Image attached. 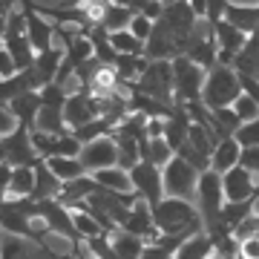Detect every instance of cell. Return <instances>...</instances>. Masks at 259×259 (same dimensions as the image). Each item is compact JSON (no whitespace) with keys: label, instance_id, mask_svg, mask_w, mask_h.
Instances as JSON below:
<instances>
[{"label":"cell","instance_id":"obj_1","mask_svg":"<svg viewBox=\"0 0 259 259\" xmlns=\"http://www.w3.org/2000/svg\"><path fill=\"white\" fill-rule=\"evenodd\" d=\"M153 222H156V231L158 233H167V236L204 231L202 216H199V207H196L193 202H185V199H170V196H167L161 204L153 207Z\"/></svg>","mask_w":259,"mask_h":259},{"label":"cell","instance_id":"obj_2","mask_svg":"<svg viewBox=\"0 0 259 259\" xmlns=\"http://www.w3.org/2000/svg\"><path fill=\"white\" fill-rule=\"evenodd\" d=\"M37 222V202L32 196L26 199H6L0 204V231H6L9 236L29 242H44V231L47 228H35Z\"/></svg>","mask_w":259,"mask_h":259},{"label":"cell","instance_id":"obj_3","mask_svg":"<svg viewBox=\"0 0 259 259\" xmlns=\"http://www.w3.org/2000/svg\"><path fill=\"white\" fill-rule=\"evenodd\" d=\"M225 187H222V176L213 173V170H204L199 176V190H196V207H199V216H202L204 233H216L222 231V207H225Z\"/></svg>","mask_w":259,"mask_h":259},{"label":"cell","instance_id":"obj_4","mask_svg":"<svg viewBox=\"0 0 259 259\" xmlns=\"http://www.w3.org/2000/svg\"><path fill=\"white\" fill-rule=\"evenodd\" d=\"M239 95H242V81H239V72H236L233 66L216 64L210 72H207L204 93H202V104L207 107V110H225V107H233Z\"/></svg>","mask_w":259,"mask_h":259},{"label":"cell","instance_id":"obj_5","mask_svg":"<svg viewBox=\"0 0 259 259\" xmlns=\"http://www.w3.org/2000/svg\"><path fill=\"white\" fill-rule=\"evenodd\" d=\"M124 87V83H121ZM127 93H141L147 98H156L161 104H176V90H173V61H150L147 72L136 83L124 87Z\"/></svg>","mask_w":259,"mask_h":259},{"label":"cell","instance_id":"obj_6","mask_svg":"<svg viewBox=\"0 0 259 259\" xmlns=\"http://www.w3.org/2000/svg\"><path fill=\"white\" fill-rule=\"evenodd\" d=\"M207 69L193 64L190 58L179 55L173 58V90H176V104H193L202 101Z\"/></svg>","mask_w":259,"mask_h":259},{"label":"cell","instance_id":"obj_7","mask_svg":"<svg viewBox=\"0 0 259 259\" xmlns=\"http://www.w3.org/2000/svg\"><path fill=\"white\" fill-rule=\"evenodd\" d=\"M0 44L9 49V55H12V61H15V66H18V72H26V69L35 66L37 52H35V47H32V40H29V35H26V20H23V12L20 9L12 12L6 35H3Z\"/></svg>","mask_w":259,"mask_h":259},{"label":"cell","instance_id":"obj_8","mask_svg":"<svg viewBox=\"0 0 259 259\" xmlns=\"http://www.w3.org/2000/svg\"><path fill=\"white\" fill-rule=\"evenodd\" d=\"M164 176V193L170 199H185V202H193L196 190H199V170H196L190 161H185L182 156H173V161L161 170Z\"/></svg>","mask_w":259,"mask_h":259},{"label":"cell","instance_id":"obj_9","mask_svg":"<svg viewBox=\"0 0 259 259\" xmlns=\"http://www.w3.org/2000/svg\"><path fill=\"white\" fill-rule=\"evenodd\" d=\"M37 219L44 222L49 233H58L64 236L66 242H72V248L83 245L81 233L75 228V219H72V210L66 207L61 199H47V202H37Z\"/></svg>","mask_w":259,"mask_h":259},{"label":"cell","instance_id":"obj_10","mask_svg":"<svg viewBox=\"0 0 259 259\" xmlns=\"http://www.w3.org/2000/svg\"><path fill=\"white\" fill-rule=\"evenodd\" d=\"M130 182H133V193L139 196L141 202H147L150 210L167 199L161 167L150 164V161H139V164L133 167V170H130Z\"/></svg>","mask_w":259,"mask_h":259},{"label":"cell","instance_id":"obj_11","mask_svg":"<svg viewBox=\"0 0 259 259\" xmlns=\"http://www.w3.org/2000/svg\"><path fill=\"white\" fill-rule=\"evenodd\" d=\"M64 118L69 124V130H78L83 124H90V121L101 118V104L90 90H75L64 107Z\"/></svg>","mask_w":259,"mask_h":259},{"label":"cell","instance_id":"obj_12","mask_svg":"<svg viewBox=\"0 0 259 259\" xmlns=\"http://www.w3.org/2000/svg\"><path fill=\"white\" fill-rule=\"evenodd\" d=\"M78 158H81V164L87 167V173H98V170L118 167V147H115V139H112V136H104V139H95V141H90V144H83Z\"/></svg>","mask_w":259,"mask_h":259},{"label":"cell","instance_id":"obj_13","mask_svg":"<svg viewBox=\"0 0 259 259\" xmlns=\"http://www.w3.org/2000/svg\"><path fill=\"white\" fill-rule=\"evenodd\" d=\"M158 20H164L167 26H170V32L179 37V44H182L187 35H193L196 26L202 23V20L196 18L190 0H173V3H164V15H161Z\"/></svg>","mask_w":259,"mask_h":259},{"label":"cell","instance_id":"obj_14","mask_svg":"<svg viewBox=\"0 0 259 259\" xmlns=\"http://www.w3.org/2000/svg\"><path fill=\"white\" fill-rule=\"evenodd\" d=\"M3 144H6V161L12 167H35L40 161L35 144H32V130L18 127L9 139H3Z\"/></svg>","mask_w":259,"mask_h":259},{"label":"cell","instance_id":"obj_15","mask_svg":"<svg viewBox=\"0 0 259 259\" xmlns=\"http://www.w3.org/2000/svg\"><path fill=\"white\" fill-rule=\"evenodd\" d=\"M256 176L250 173L248 167H233L231 173L222 176V187H225V199L228 202H248V199H259L256 196Z\"/></svg>","mask_w":259,"mask_h":259},{"label":"cell","instance_id":"obj_16","mask_svg":"<svg viewBox=\"0 0 259 259\" xmlns=\"http://www.w3.org/2000/svg\"><path fill=\"white\" fill-rule=\"evenodd\" d=\"M37 90H40V78H37L35 66H32L26 72H18V75H12V78L0 81V104L9 107L15 98H20V95H26V93H37Z\"/></svg>","mask_w":259,"mask_h":259},{"label":"cell","instance_id":"obj_17","mask_svg":"<svg viewBox=\"0 0 259 259\" xmlns=\"http://www.w3.org/2000/svg\"><path fill=\"white\" fill-rule=\"evenodd\" d=\"M121 231L133 233V236H141V239H147V242L156 239L158 231H156V222H153V210H150V204L139 199V202L133 204V210H130V219H127V225H124Z\"/></svg>","mask_w":259,"mask_h":259},{"label":"cell","instance_id":"obj_18","mask_svg":"<svg viewBox=\"0 0 259 259\" xmlns=\"http://www.w3.org/2000/svg\"><path fill=\"white\" fill-rule=\"evenodd\" d=\"M61 193H64V182L49 170V164L40 158L35 164V193H32V199L35 202H47V199H61Z\"/></svg>","mask_w":259,"mask_h":259},{"label":"cell","instance_id":"obj_19","mask_svg":"<svg viewBox=\"0 0 259 259\" xmlns=\"http://www.w3.org/2000/svg\"><path fill=\"white\" fill-rule=\"evenodd\" d=\"M242 161V147L236 139H219V144H216V150H213L210 156V170L213 173H219V176H225V173H231L233 167H239Z\"/></svg>","mask_w":259,"mask_h":259},{"label":"cell","instance_id":"obj_20","mask_svg":"<svg viewBox=\"0 0 259 259\" xmlns=\"http://www.w3.org/2000/svg\"><path fill=\"white\" fill-rule=\"evenodd\" d=\"M193 236L196 233H179V236L158 233L153 242H147V248H144V256L141 259H176V253L182 250V245H185L187 239H193Z\"/></svg>","mask_w":259,"mask_h":259},{"label":"cell","instance_id":"obj_21","mask_svg":"<svg viewBox=\"0 0 259 259\" xmlns=\"http://www.w3.org/2000/svg\"><path fill=\"white\" fill-rule=\"evenodd\" d=\"M190 124H193V121L187 115L185 104H176V112L164 121V139H167V144L173 147V153H179V150L185 147L187 136H190Z\"/></svg>","mask_w":259,"mask_h":259},{"label":"cell","instance_id":"obj_22","mask_svg":"<svg viewBox=\"0 0 259 259\" xmlns=\"http://www.w3.org/2000/svg\"><path fill=\"white\" fill-rule=\"evenodd\" d=\"M9 110H12V115L18 118L20 127L35 130V121H37V115H40V110H44L40 93H26V95H20V98H15V101L9 104Z\"/></svg>","mask_w":259,"mask_h":259},{"label":"cell","instance_id":"obj_23","mask_svg":"<svg viewBox=\"0 0 259 259\" xmlns=\"http://www.w3.org/2000/svg\"><path fill=\"white\" fill-rule=\"evenodd\" d=\"M225 20L242 29L245 35H259V3L256 6H239V3H228L225 9Z\"/></svg>","mask_w":259,"mask_h":259},{"label":"cell","instance_id":"obj_24","mask_svg":"<svg viewBox=\"0 0 259 259\" xmlns=\"http://www.w3.org/2000/svg\"><path fill=\"white\" fill-rule=\"evenodd\" d=\"M150 61L144 55H118L115 58V64H112V72H115V78H118V83H136L141 78V75L147 72Z\"/></svg>","mask_w":259,"mask_h":259},{"label":"cell","instance_id":"obj_25","mask_svg":"<svg viewBox=\"0 0 259 259\" xmlns=\"http://www.w3.org/2000/svg\"><path fill=\"white\" fill-rule=\"evenodd\" d=\"M110 239H112V250H115V256H118V259H141V256H144L147 239L133 236V233H127V231L110 233Z\"/></svg>","mask_w":259,"mask_h":259},{"label":"cell","instance_id":"obj_26","mask_svg":"<svg viewBox=\"0 0 259 259\" xmlns=\"http://www.w3.org/2000/svg\"><path fill=\"white\" fill-rule=\"evenodd\" d=\"M61 64H64V47H55V49H49V52H40V55H37L35 72H37V78H40V87L55 83Z\"/></svg>","mask_w":259,"mask_h":259},{"label":"cell","instance_id":"obj_27","mask_svg":"<svg viewBox=\"0 0 259 259\" xmlns=\"http://www.w3.org/2000/svg\"><path fill=\"white\" fill-rule=\"evenodd\" d=\"M87 37H90V44H93V55L95 61H101L104 66H112L115 64V58H118V52H115V47H112L110 40V32L104 26H95L87 32Z\"/></svg>","mask_w":259,"mask_h":259},{"label":"cell","instance_id":"obj_28","mask_svg":"<svg viewBox=\"0 0 259 259\" xmlns=\"http://www.w3.org/2000/svg\"><path fill=\"white\" fill-rule=\"evenodd\" d=\"M150 118L147 115H141V112H130L127 118L121 121L118 127H115V133H121V136H130L133 141H139V147L144 150L150 141Z\"/></svg>","mask_w":259,"mask_h":259},{"label":"cell","instance_id":"obj_29","mask_svg":"<svg viewBox=\"0 0 259 259\" xmlns=\"http://www.w3.org/2000/svg\"><path fill=\"white\" fill-rule=\"evenodd\" d=\"M233 69L239 75H250V78H259V35H250L245 49H242L236 61H233Z\"/></svg>","mask_w":259,"mask_h":259},{"label":"cell","instance_id":"obj_30","mask_svg":"<svg viewBox=\"0 0 259 259\" xmlns=\"http://www.w3.org/2000/svg\"><path fill=\"white\" fill-rule=\"evenodd\" d=\"M216 253V245H213L210 233H196L193 239H187L182 245V250L176 253V259H210Z\"/></svg>","mask_w":259,"mask_h":259},{"label":"cell","instance_id":"obj_31","mask_svg":"<svg viewBox=\"0 0 259 259\" xmlns=\"http://www.w3.org/2000/svg\"><path fill=\"white\" fill-rule=\"evenodd\" d=\"M133 18H136V9H130V6H115V3H107L104 18H101V26L107 29L110 35H112V32H124V29H130Z\"/></svg>","mask_w":259,"mask_h":259},{"label":"cell","instance_id":"obj_32","mask_svg":"<svg viewBox=\"0 0 259 259\" xmlns=\"http://www.w3.org/2000/svg\"><path fill=\"white\" fill-rule=\"evenodd\" d=\"M90 176L98 182L107 190H115V193H133V182H130V173L121 170V167H110V170H98V173H90Z\"/></svg>","mask_w":259,"mask_h":259},{"label":"cell","instance_id":"obj_33","mask_svg":"<svg viewBox=\"0 0 259 259\" xmlns=\"http://www.w3.org/2000/svg\"><path fill=\"white\" fill-rule=\"evenodd\" d=\"M49 170L55 173L64 185H69V182H78V179L90 176L87 173V167L81 164V158H47Z\"/></svg>","mask_w":259,"mask_h":259},{"label":"cell","instance_id":"obj_34","mask_svg":"<svg viewBox=\"0 0 259 259\" xmlns=\"http://www.w3.org/2000/svg\"><path fill=\"white\" fill-rule=\"evenodd\" d=\"M35 130L37 133H47V136H66V133H72L69 124H66V118H64V112L49 110V107L40 110V115H37V121H35Z\"/></svg>","mask_w":259,"mask_h":259},{"label":"cell","instance_id":"obj_35","mask_svg":"<svg viewBox=\"0 0 259 259\" xmlns=\"http://www.w3.org/2000/svg\"><path fill=\"white\" fill-rule=\"evenodd\" d=\"M35 193V167H15L12 170L9 199H26Z\"/></svg>","mask_w":259,"mask_h":259},{"label":"cell","instance_id":"obj_36","mask_svg":"<svg viewBox=\"0 0 259 259\" xmlns=\"http://www.w3.org/2000/svg\"><path fill=\"white\" fill-rule=\"evenodd\" d=\"M112 139H115V147H118V167L130 173V170L141 161L139 141H133L130 136H121V133H112Z\"/></svg>","mask_w":259,"mask_h":259},{"label":"cell","instance_id":"obj_37","mask_svg":"<svg viewBox=\"0 0 259 259\" xmlns=\"http://www.w3.org/2000/svg\"><path fill=\"white\" fill-rule=\"evenodd\" d=\"M173 156H176V153H173V147L167 144L164 136H161V139H150L147 147L141 150V161H150V164L161 167V170L173 161Z\"/></svg>","mask_w":259,"mask_h":259},{"label":"cell","instance_id":"obj_38","mask_svg":"<svg viewBox=\"0 0 259 259\" xmlns=\"http://www.w3.org/2000/svg\"><path fill=\"white\" fill-rule=\"evenodd\" d=\"M112 133H115V124L107 121V118H95V121H90V124H83V127L72 130V136L81 141V144H90V141L104 139V136H112Z\"/></svg>","mask_w":259,"mask_h":259},{"label":"cell","instance_id":"obj_39","mask_svg":"<svg viewBox=\"0 0 259 259\" xmlns=\"http://www.w3.org/2000/svg\"><path fill=\"white\" fill-rule=\"evenodd\" d=\"M110 40H112V47H115L118 55H144V52H147V44L139 40L130 29H124V32H112Z\"/></svg>","mask_w":259,"mask_h":259},{"label":"cell","instance_id":"obj_40","mask_svg":"<svg viewBox=\"0 0 259 259\" xmlns=\"http://www.w3.org/2000/svg\"><path fill=\"white\" fill-rule=\"evenodd\" d=\"M37 93H40V104L49 107V110H61L64 112L66 101H69V90H64L61 83H47V87H40Z\"/></svg>","mask_w":259,"mask_h":259},{"label":"cell","instance_id":"obj_41","mask_svg":"<svg viewBox=\"0 0 259 259\" xmlns=\"http://www.w3.org/2000/svg\"><path fill=\"white\" fill-rule=\"evenodd\" d=\"M72 210V207H69ZM72 219H75V228H78V233H81V239H93V236H101V233H107L101 228V225L95 222L90 213H83V210H72Z\"/></svg>","mask_w":259,"mask_h":259},{"label":"cell","instance_id":"obj_42","mask_svg":"<svg viewBox=\"0 0 259 259\" xmlns=\"http://www.w3.org/2000/svg\"><path fill=\"white\" fill-rule=\"evenodd\" d=\"M83 248L90 250L95 259H118V256H115V250H112L110 233H101V236H93V239H87V242H83Z\"/></svg>","mask_w":259,"mask_h":259},{"label":"cell","instance_id":"obj_43","mask_svg":"<svg viewBox=\"0 0 259 259\" xmlns=\"http://www.w3.org/2000/svg\"><path fill=\"white\" fill-rule=\"evenodd\" d=\"M233 112L239 115L242 124H250V121H256L259 118V104L250 98V95L242 93L239 98H236V104H233Z\"/></svg>","mask_w":259,"mask_h":259},{"label":"cell","instance_id":"obj_44","mask_svg":"<svg viewBox=\"0 0 259 259\" xmlns=\"http://www.w3.org/2000/svg\"><path fill=\"white\" fill-rule=\"evenodd\" d=\"M233 139L239 141L242 150H250V147H259V118L250 121V124H242L239 130H236V136Z\"/></svg>","mask_w":259,"mask_h":259},{"label":"cell","instance_id":"obj_45","mask_svg":"<svg viewBox=\"0 0 259 259\" xmlns=\"http://www.w3.org/2000/svg\"><path fill=\"white\" fill-rule=\"evenodd\" d=\"M153 26H156V20H150L147 15L136 12V18H133V23H130V32L139 37V40H144V44H147L150 35H153Z\"/></svg>","mask_w":259,"mask_h":259},{"label":"cell","instance_id":"obj_46","mask_svg":"<svg viewBox=\"0 0 259 259\" xmlns=\"http://www.w3.org/2000/svg\"><path fill=\"white\" fill-rule=\"evenodd\" d=\"M18 127H20V124H18V118L12 115V110L6 107V104H0V141L9 139V136H12Z\"/></svg>","mask_w":259,"mask_h":259},{"label":"cell","instance_id":"obj_47","mask_svg":"<svg viewBox=\"0 0 259 259\" xmlns=\"http://www.w3.org/2000/svg\"><path fill=\"white\" fill-rule=\"evenodd\" d=\"M12 75H18V66H15V61H12L9 49L0 44V81H3V78H12Z\"/></svg>","mask_w":259,"mask_h":259},{"label":"cell","instance_id":"obj_48","mask_svg":"<svg viewBox=\"0 0 259 259\" xmlns=\"http://www.w3.org/2000/svg\"><path fill=\"white\" fill-rule=\"evenodd\" d=\"M242 167H248L250 173L259 179V147H250V150H242Z\"/></svg>","mask_w":259,"mask_h":259},{"label":"cell","instance_id":"obj_49","mask_svg":"<svg viewBox=\"0 0 259 259\" xmlns=\"http://www.w3.org/2000/svg\"><path fill=\"white\" fill-rule=\"evenodd\" d=\"M12 164H0V204L9 199V185H12Z\"/></svg>","mask_w":259,"mask_h":259},{"label":"cell","instance_id":"obj_50","mask_svg":"<svg viewBox=\"0 0 259 259\" xmlns=\"http://www.w3.org/2000/svg\"><path fill=\"white\" fill-rule=\"evenodd\" d=\"M239 259H259V239L256 236L239 242Z\"/></svg>","mask_w":259,"mask_h":259},{"label":"cell","instance_id":"obj_51","mask_svg":"<svg viewBox=\"0 0 259 259\" xmlns=\"http://www.w3.org/2000/svg\"><path fill=\"white\" fill-rule=\"evenodd\" d=\"M93 3H101V6H107L110 0H64V3H58V6L69 9V6H93Z\"/></svg>","mask_w":259,"mask_h":259},{"label":"cell","instance_id":"obj_52","mask_svg":"<svg viewBox=\"0 0 259 259\" xmlns=\"http://www.w3.org/2000/svg\"><path fill=\"white\" fill-rule=\"evenodd\" d=\"M72 256H75V259H95L93 253H90V250L83 248V245H78V248H72Z\"/></svg>","mask_w":259,"mask_h":259},{"label":"cell","instance_id":"obj_53","mask_svg":"<svg viewBox=\"0 0 259 259\" xmlns=\"http://www.w3.org/2000/svg\"><path fill=\"white\" fill-rule=\"evenodd\" d=\"M0 164H9V161H6V144H3V141H0Z\"/></svg>","mask_w":259,"mask_h":259},{"label":"cell","instance_id":"obj_54","mask_svg":"<svg viewBox=\"0 0 259 259\" xmlns=\"http://www.w3.org/2000/svg\"><path fill=\"white\" fill-rule=\"evenodd\" d=\"M110 3H115V6H130L133 9V0H110Z\"/></svg>","mask_w":259,"mask_h":259},{"label":"cell","instance_id":"obj_55","mask_svg":"<svg viewBox=\"0 0 259 259\" xmlns=\"http://www.w3.org/2000/svg\"><path fill=\"white\" fill-rule=\"evenodd\" d=\"M236 259H239V256H236Z\"/></svg>","mask_w":259,"mask_h":259}]
</instances>
